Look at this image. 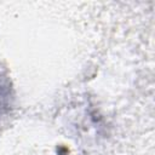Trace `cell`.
Masks as SVG:
<instances>
[{
    "instance_id": "1",
    "label": "cell",
    "mask_w": 155,
    "mask_h": 155,
    "mask_svg": "<svg viewBox=\"0 0 155 155\" xmlns=\"http://www.w3.org/2000/svg\"><path fill=\"white\" fill-rule=\"evenodd\" d=\"M12 87L8 78L4 74H0V121L10 113L12 107Z\"/></svg>"
}]
</instances>
